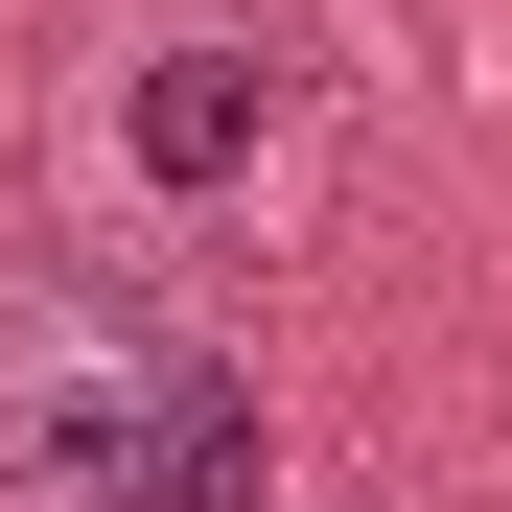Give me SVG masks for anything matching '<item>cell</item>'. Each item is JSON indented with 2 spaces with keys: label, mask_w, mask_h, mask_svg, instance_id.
I'll use <instances>...</instances> for the list:
<instances>
[{
  "label": "cell",
  "mask_w": 512,
  "mask_h": 512,
  "mask_svg": "<svg viewBox=\"0 0 512 512\" xmlns=\"http://www.w3.org/2000/svg\"><path fill=\"white\" fill-rule=\"evenodd\" d=\"M163 396V326H24L0 350V512H94V466H117V419Z\"/></svg>",
  "instance_id": "1"
},
{
  "label": "cell",
  "mask_w": 512,
  "mask_h": 512,
  "mask_svg": "<svg viewBox=\"0 0 512 512\" xmlns=\"http://www.w3.org/2000/svg\"><path fill=\"white\" fill-rule=\"evenodd\" d=\"M256 140H280V47H233V24H187V47H140V94H117V163L163 210H210V187H256Z\"/></svg>",
  "instance_id": "2"
},
{
  "label": "cell",
  "mask_w": 512,
  "mask_h": 512,
  "mask_svg": "<svg viewBox=\"0 0 512 512\" xmlns=\"http://www.w3.org/2000/svg\"><path fill=\"white\" fill-rule=\"evenodd\" d=\"M94 512H256V396H233L210 350H163V396L117 419V466H94Z\"/></svg>",
  "instance_id": "3"
}]
</instances>
